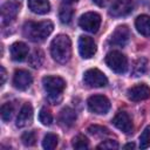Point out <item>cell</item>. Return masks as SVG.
<instances>
[{"label":"cell","mask_w":150,"mask_h":150,"mask_svg":"<svg viewBox=\"0 0 150 150\" xmlns=\"http://www.w3.org/2000/svg\"><path fill=\"white\" fill-rule=\"evenodd\" d=\"M148 66H149V61L146 57H138L132 64V70H131L132 76L139 77V76L144 75L148 70Z\"/></svg>","instance_id":"20"},{"label":"cell","mask_w":150,"mask_h":150,"mask_svg":"<svg viewBox=\"0 0 150 150\" xmlns=\"http://www.w3.org/2000/svg\"><path fill=\"white\" fill-rule=\"evenodd\" d=\"M50 54L59 63H66L71 56V41L64 34L56 35L50 43Z\"/></svg>","instance_id":"2"},{"label":"cell","mask_w":150,"mask_h":150,"mask_svg":"<svg viewBox=\"0 0 150 150\" xmlns=\"http://www.w3.org/2000/svg\"><path fill=\"white\" fill-rule=\"evenodd\" d=\"M127 95H128V98L132 102L144 101L150 97V88L145 83H139L129 88L127 91Z\"/></svg>","instance_id":"9"},{"label":"cell","mask_w":150,"mask_h":150,"mask_svg":"<svg viewBox=\"0 0 150 150\" xmlns=\"http://www.w3.org/2000/svg\"><path fill=\"white\" fill-rule=\"evenodd\" d=\"M135 26L138 33H141L144 36H150V16L142 14L136 18Z\"/></svg>","instance_id":"19"},{"label":"cell","mask_w":150,"mask_h":150,"mask_svg":"<svg viewBox=\"0 0 150 150\" xmlns=\"http://www.w3.org/2000/svg\"><path fill=\"white\" fill-rule=\"evenodd\" d=\"M124 148H125V149H127V148H135V144H134V143H128V144L124 145Z\"/></svg>","instance_id":"34"},{"label":"cell","mask_w":150,"mask_h":150,"mask_svg":"<svg viewBox=\"0 0 150 150\" xmlns=\"http://www.w3.org/2000/svg\"><path fill=\"white\" fill-rule=\"evenodd\" d=\"M39 120L43 125H50L53 123V115L47 108H41L39 112Z\"/></svg>","instance_id":"26"},{"label":"cell","mask_w":150,"mask_h":150,"mask_svg":"<svg viewBox=\"0 0 150 150\" xmlns=\"http://www.w3.org/2000/svg\"><path fill=\"white\" fill-rule=\"evenodd\" d=\"M118 143L115 139H105L97 145V149H117Z\"/></svg>","instance_id":"30"},{"label":"cell","mask_w":150,"mask_h":150,"mask_svg":"<svg viewBox=\"0 0 150 150\" xmlns=\"http://www.w3.org/2000/svg\"><path fill=\"white\" fill-rule=\"evenodd\" d=\"M83 82L86 86L90 88H101V87L107 86L108 79L100 69L91 68V69H88L83 74Z\"/></svg>","instance_id":"4"},{"label":"cell","mask_w":150,"mask_h":150,"mask_svg":"<svg viewBox=\"0 0 150 150\" xmlns=\"http://www.w3.org/2000/svg\"><path fill=\"white\" fill-rule=\"evenodd\" d=\"M88 131L95 136H104V135L109 134V130L104 127H101V125H90L88 128Z\"/></svg>","instance_id":"29"},{"label":"cell","mask_w":150,"mask_h":150,"mask_svg":"<svg viewBox=\"0 0 150 150\" xmlns=\"http://www.w3.org/2000/svg\"><path fill=\"white\" fill-rule=\"evenodd\" d=\"M45 90L50 96H59L66 88V82L60 76H45L42 79Z\"/></svg>","instance_id":"7"},{"label":"cell","mask_w":150,"mask_h":150,"mask_svg":"<svg viewBox=\"0 0 150 150\" xmlns=\"http://www.w3.org/2000/svg\"><path fill=\"white\" fill-rule=\"evenodd\" d=\"M79 52L83 59H90L96 53L95 41L87 35H82L79 39Z\"/></svg>","instance_id":"10"},{"label":"cell","mask_w":150,"mask_h":150,"mask_svg":"<svg viewBox=\"0 0 150 150\" xmlns=\"http://www.w3.org/2000/svg\"><path fill=\"white\" fill-rule=\"evenodd\" d=\"M88 108L91 112L97 115H104L110 109V101L104 95H93L87 101Z\"/></svg>","instance_id":"5"},{"label":"cell","mask_w":150,"mask_h":150,"mask_svg":"<svg viewBox=\"0 0 150 150\" xmlns=\"http://www.w3.org/2000/svg\"><path fill=\"white\" fill-rule=\"evenodd\" d=\"M73 16H74V11L73 8L69 6V5H62L60 7V11H59V19L62 23H70L71 20H73Z\"/></svg>","instance_id":"21"},{"label":"cell","mask_w":150,"mask_h":150,"mask_svg":"<svg viewBox=\"0 0 150 150\" xmlns=\"http://www.w3.org/2000/svg\"><path fill=\"white\" fill-rule=\"evenodd\" d=\"M33 82V77L30 73L23 69L15 70L14 76H13V84L16 89L19 90H26Z\"/></svg>","instance_id":"14"},{"label":"cell","mask_w":150,"mask_h":150,"mask_svg":"<svg viewBox=\"0 0 150 150\" xmlns=\"http://www.w3.org/2000/svg\"><path fill=\"white\" fill-rule=\"evenodd\" d=\"M53 22L49 20L34 22V21H27L25 22L22 27L23 36L33 42H41L46 40L50 33L53 32Z\"/></svg>","instance_id":"1"},{"label":"cell","mask_w":150,"mask_h":150,"mask_svg":"<svg viewBox=\"0 0 150 150\" xmlns=\"http://www.w3.org/2000/svg\"><path fill=\"white\" fill-rule=\"evenodd\" d=\"M43 61H45V54L41 49H35L28 59V62L33 68H40Z\"/></svg>","instance_id":"22"},{"label":"cell","mask_w":150,"mask_h":150,"mask_svg":"<svg viewBox=\"0 0 150 150\" xmlns=\"http://www.w3.org/2000/svg\"><path fill=\"white\" fill-rule=\"evenodd\" d=\"M73 146L75 149L82 150V149H87L89 146V141L86 136L83 135H77L73 138Z\"/></svg>","instance_id":"25"},{"label":"cell","mask_w":150,"mask_h":150,"mask_svg":"<svg viewBox=\"0 0 150 150\" xmlns=\"http://www.w3.org/2000/svg\"><path fill=\"white\" fill-rule=\"evenodd\" d=\"M129 38H130V30L127 26L123 25V26H118L114 30V33L111 34V36L109 39V42L114 46L123 47L129 41Z\"/></svg>","instance_id":"11"},{"label":"cell","mask_w":150,"mask_h":150,"mask_svg":"<svg viewBox=\"0 0 150 150\" xmlns=\"http://www.w3.org/2000/svg\"><path fill=\"white\" fill-rule=\"evenodd\" d=\"M112 124L124 134L132 132V122L125 111H118L112 118Z\"/></svg>","instance_id":"13"},{"label":"cell","mask_w":150,"mask_h":150,"mask_svg":"<svg viewBox=\"0 0 150 150\" xmlns=\"http://www.w3.org/2000/svg\"><path fill=\"white\" fill-rule=\"evenodd\" d=\"M79 0H62V2L63 4H66V5H71V4H75V2H77Z\"/></svg>","instance_id":"33"},{"label":"cell","mask_w":150,"mask_h":150,"mask_svg":"<svg viewBox=\"0 0 150 150\" xmlns=\"http://www.w3.org/2000/svg\"><path fill=\"white\" fill-rule=\"evenodd\" d=\"M11 56L14 61H23L28 55V47L23 42H14L11 46Z\"/></svg>","instance_id":"17"},{"label":"cell","mask_w":150,"mask_h":150,"mask_svg":"<svg viewBox=\"0 0 150 150\" xmlns=\"http://www.w3.org/2000/svg\"><path fill=\"white\" fill-rule=\"evenodd\" d=\"M57 141H59L57 136H56L55 134L49 132V134H47V135L43 137L42 146H43V149H46V150H53V149L56 148Z\"/></svg>","instance_id":"24"},{"label":"cell","mask_w":150,"mask_h":150,"mask_svg":"<svg viewBox=\"0 0 150 150\" xmlns=\"http://www.w3.org/2000/svg\"><path fill=\"white\" fill-rule=\"evenodd\" d=\"M32 121H33V108L29 103H25L19 111V115L16 118V127L25 128L29 125Z\"/></svg>","instance_id":"15"},{"label":"cell","mask_w":150,"mask_h":150,"mask_svg":"<svg viewBox=\"0 0 150 150\" xmlns=\"http://www.w3.org/2000/svg\"><path fill=\"white\" fill-rule=\"evenodd\" d=\"M75 121H76V112L71 108L66 107L60 111V114H59V123L63 128L71 127L75 123Z\"/></svg>","instance_id":"16"},{"label":"cell","mask_w":150,"mask_h":150,"mask_svg":"<svg viewBox=\"0 0 150 150\" xmlns=\"http://www.w3.org/2000/svg\"><path fill=\"white\" fill-rule=\"evenodd\" d=\"M150 146V125L145 127V129L142 131L139 136V148L146 149Z\"/></svg>","instance_id":"27"},{"label":"cell","mask_w":150,"mask_h":150,"mask_svg":"<svg viewBox=\"0 0 150 150\" xmlns=\"http://www.w3.org/2000/svg\"><path fill=\"white\" fill-rule=\"evenodd\" d=\"M97 6H100V7H104V6H107L108 4H109V1L110 0H93Z\"/></svg>","instance_id":"31"},{"label":"cell","mask_w":150,"mask_h":150,"mask_svg":"<svg viewBox=\"0 0 150 150\" xmlns=\"http://www.w3.org/2000/svg\"><path fill=\"white\" fill-rule=\"evenodd\" d=\"M107 66L117 74H123L128 68V59L118 50H111L105 55Z\"/></svg>","instance_id":"3"},{"label":"cell","mask_w":150,"mask_h":150,"mask_svg":"<svg viewBox=\"0 0 150 150\" xmlns=\"http://www.w3.org/2000/svg\"><path fill=\"white\" fill-rule=\"evenodd\" d=\"M132 7H134L132 0H114L110 6L109 14L114 18L125 16L129 13H131Z\"/></svg>","instance_id":"8"},{"label":"cell","mask_w":150,"mask_h":150,"mask_svg":"<svg viewBox=\"0 0 150 150\" xmlns=\"http://www.w3.org/2000/svg\"><path fill=\"white\" fill-rule=\"evenodd\" d=\"M18 11H19V2L16 0H11V1H7L6 4H4L1 7L2 22L5 25L11 23L15 19Z\"/></svg>","instance_id":"12"},{"label":"cell","mask_w":150,"mask_h":150,"mask_svg":"<svg viewBox=\"0 0 150 150\" xmlns=\"http://www.w3.org/2000/svg\"><path fill=\"white\" fill-rule=\"evenodd\" d=\"M79 25L89 33H96L101 26V16L95 12H87L79 19Z\"/></svg>","instance_id":"6"},{"label":"cell","mask_w":150,"mask_h":150,"mask_svg":"<svg viewBox=\"0 0 150 150\" xmlns=\"http://www.w3.org/2000/svg\"><path fill=\"white\" fill-rule=\"evenodd\" d=\"M21 141L26 146H32L36 142V134L34 131H27L23 132L21 136Z\"/></svg>","instance_id":"28"},{"label":"cell","mask_w":150,"mask_h":150,"mask_svg":"<svg viewBox=\"0 0 150 150\" xmlns=\"http://www.w3.org/2000/svg\"><path fill=\"white\" fill-rule=\"evenodd\" d=\"M1 118L4 122H9L13 117V114H14V105L13 103L11 102H6L1 105Z\"/></svg>","instance_id":"23"},{"label":"cell","mask_w":150,"mask_h":150,"mask_svg":"<svg viewBox=\"0 0 150 150\" xmlns=\"http://www.w3.org/2000/svg\"><path fill=\"white\" fill-rule=\"evenodd\" d=\"M0 71H1V86H4V83H5V81H6V69L1 66L0 67Z\"/></svg>","instance_id":"32"},{"label":"cell","mask_w":150,"mask_h":150,"mask_svg":"<svg viewBox=\"0 0 150 150\" xmlns=\"http://www.w3.org/2000/svg\"><path fill=\"white\" fill-rule=\"evenodd\" d=\"M28 7L35 14H47L50 11L48 0H28Z\"/></svg>","instance_id":"18"}]
</instances>
